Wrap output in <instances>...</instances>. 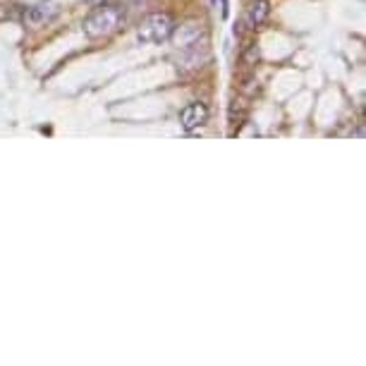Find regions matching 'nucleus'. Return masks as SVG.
<instances>
[{"label":"nucleus","instance_id":"f257e3e1","mask_svg":"<svg viewBox=\"0 0 366 366\" xmlns=\"http://www.w3.org/2000/svg\"><path fill=\"white\" fill-rule=\"evenodd\" d=\"M122 25H125V13H122L120 5H103L93 15L86 17L84 34L89 39H105L115 34Z\"/></svg>","mask_w":366,"mask_h":366},{"label":"nucleus","instance_id":"f03ea898","mask_svg":"<svg viewBox=\"0 0 366 366\" xmlns=\"http://www.w3.org/2000/svg\"><path fill=\"white\" fill-rule=\"evenodd\" d=\"M173 29L175 22L168 13H153L146 20H141V25L137 29V39L141 44H161V41L170 39Z\"/></svg>","mask_w":366,"mask_h":366},{"label":"nucleus","instance_id":"7ed1b4c3","mask_svg":"<svg viewBox=\"0 0 366 366\" xmlns=\"http://www.w3.org/2000/svg\"><path fill=\"white\" fill-rule=\"evenodd\" d=\"M170 39H173V46L177 51H187V48H192V46H199L206 41L204 29L199 22H185V25L175 27Z\"/></svg>","mask_w":366,"mask_h":366},{"label":"nucleus","instance_id":"20e7f679","mask_svg":"<svg viewBox=\"0 0 366 366\" xmlns=\"http://www.w3.org/2000/svg\"><path fill=\"white\" fill-rule=\"evenodd\" d=\"M206 120H209V108H206V103L202 101H192L180 110V122L187 132H194V129L204 127Z\"/></svg>","mask_w":366,"mask_h":366},{"label":"nucleus","instance_id":"39448f33","mask_svg":"<svg viewBox=\"0 0 366 366\" xmlns=\"http://www.w3.org/2000/svg\"><path fill=\"white\" fill-rule=\"evenodd\" d=\"M55 15H58V8L53 3H37L25 13V25L32 29H39V27L48 25Z\"/></svg>","mask_w":366,"mask_h":366},{"label":"nucleus","instance_id":"423d86ee","mask_svg":"<svg viewBox=\"0 0 366 366\" xmlns=\"http://www.w3.org/2000/svg\"><path fill=\"white\" fill-rule=\"evenodd\" d=\"M268 13H270V8L266 0H254V5L249 8V15H247V25H249L251 29L261 27L266 22V17H268Z\"/></svg>","mask_w":366,"mask_h":366},{"label":"nucleus","instance_id":"0eeeda50","mask_svg":"<svg viewBox=\"0 0 366 366\" xmlns=\"http://www.w3.org/2000/svg\"><path fill=\"white\" fill-rule=\"evenodd\" d=\"M86 3H89V5H103L105 0H86Z\"/></svg>","mask_w":366,"mask_h":366}]
</instances>
